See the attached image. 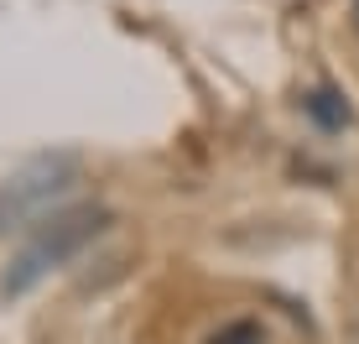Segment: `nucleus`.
Listing matches in <instances>:
<instances>
[{
	"mask_svg": "<svg viewBox=\"0 0 359 344\" xmlns=\"http://www.w3.org/2000/svg\"><path fill=\"white\" fill-rule=\"evenodd\" d=\"M302 110H307V120H313L318 131H349V120H354L349 100H344L339 89H328V84L307 89V94H302Z\"/></svg>",
	"mask_w": 359,
	"mask_h": 344,
	"instance_id": "obj_3",
	"label": "nucleus"
},
{
	"mask_svg": "<svg viewBox=\"0 0 359 344\" xmlns=\"http://www.w3.org/2000/svg\"><path fill=\"white\" fill-rule=\"evenodd\" d=\"M203 344H276V339H271V329L261 324V318L240 313V318H224L219 329H208Z\"/></svg>",
	"mask_w": 359,
	"mask_h": 344,
	"instance_id": "obj_4",
	"label": "nucleus"
},
{
	"mask_svg": "<svg viewBox=\"0 0 359 344\" xmlns=\"http://www.w3.org/2000/svg\"><path fill=\"white\" fill-rule=\"evenodd\" d=\"M73 188V162L68 157H36L32 167H21L16 178H6L0 188V230H32L47 214H57V199Z\"/></svg>",
	"mask_w": 359,
	"mask_h": 344,
	"instance_id": "obj_2",
	"label": "nucleus"
},
{
	"mask_svg": "<svg viewBox=\"0 0 359 344\" xmlns=\"http://www.w3.org/2000/svg\"><path fill=\"white\" fill-rule=\"evenodd\" d=\"M104 230H109V209H99V204H73V209L47 214L42 225L27 230V245L16 251V261H11V272H6V292L11 298L32 292L53 266L73 261V256H79L94 235H104Z\"/></svg>",
	"mask_w": 359,
	"mask_h": 344,
	"instance_id": "obj_1",
	"label": "nucleus"
},
{
	"mask_svg": "<svg viewBox=\"0 0 359 344\" xmlns=\"http://www.w3.org/2000/svg\"><path fill=\"white\" fill-rule=\"evenodd\" d=\"M354 27H359V0H354Z\"/></svg>",
	"mask_w": 359,
	"mask_h": 344,
	"instance_id": "obj_5",
	"label": "nucleus"
}]
</instances>
